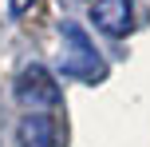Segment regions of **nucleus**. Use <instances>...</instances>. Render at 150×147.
I'll use <instances>...</instances> for the list:
<instances>
[{"instance_id":"nucleus-4","label":"nucleus","mask_w":150,"mask_h":147,"mask_svg":"<svg viewBox=\"0 0 150 147\" xmlns=\"http://www.w3.org/2000/svg\"><path fill=\"white\" fill-rule=\"evenodd\" d=\"M91 20L107 36H122V32H130V0H95Z\"/></svg>"},{"instance_id":"nucleus-3","label":"nucleus","mask_w":150,"mask_h":147,"mask_svg":"<svg viewBox=\"0 0 150 147\" xmlns=\"http://www.w3.org/2000/svg\"><path fill=\"white\" fill-rule=\"evenodd\" d=\"M16 147H63L59 119L47 111H28L16 127Z\"/></svg>"},{"instance_id":"nucleus-2","label":"nucleus","mask_w":150,"mask_h":147,"mask_svg":"<svg viewBox=\"0 0 150 147\" xmlns=\"http://www.w3.org/2000/svg\"><path fill=\"white\" fill-rule=\"evenodd\" d=\"M16 95L20 103H28L32 111H44V108H59V87H55L52 72L44 64H28L16 80Z\"/></svg>"},{"instance_id":"nucleus-5","label":"nucleus","mask_w":150,"mask_h":147,"mask_svg":"<svg viewBox=\"0 0 150 147\" xmlns=\"http://www.w3.org/2000/svg\"><path fill=\"white\" fill-rule=\"evenodd\" d=\"M28 4H32V0H8V12H12V16H24Z\"/></svg>"},{"instance_id":"nucleus-1","label":"nucleus","mask_w":150,"mask_h":147,"mask_svg":"<svg viewBox=\"0 0 150 147\" xmlns=\"http://www.w3.org/2000/svg\"><path fill=\"white\" fill-rule=\"evenodd\" d=\"M59 44H63V76L79 80V84H103L107 80V64L103 56L95 52V44H91V36L79 28V24L63 20L59 24Z\"/></svg>"}]
</instances>
